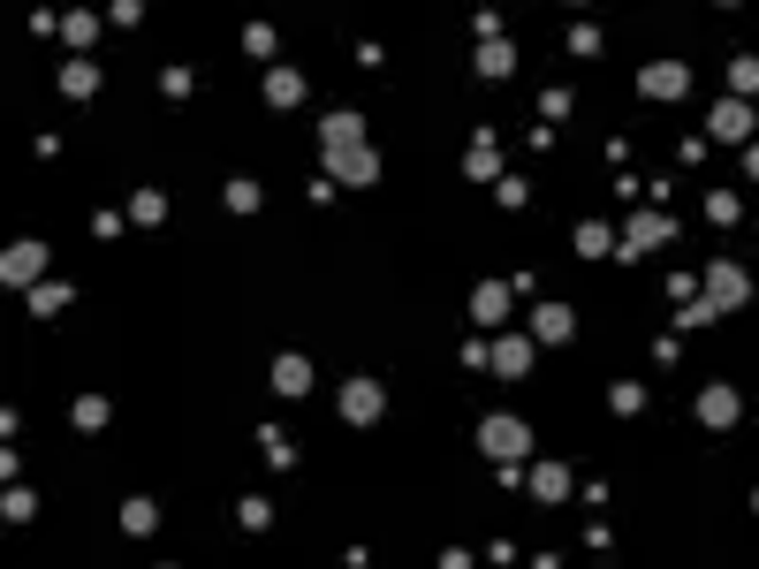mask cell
Here are the masks:
<instances>
[{
    "instance_id": "cell-24",
    "label": "cell",
    "mask_w": 759,
    "mask_h": 569,
    "mask_svg": "<svg viewBox=\"0 0 759 569\" xmlns=\"http://www.w3.org/2000/svg\"><path fill=\"white\" fill-rule=\"evenodd\" d=\"M486 84H501V76H517V46L509 38H494V46H478V61H471Z\"/></svg>"
},
{
    "instance_id": "cell-41",
    "label": "cell",
    "mask_w": 759,
    "mask_h": 569,
    "mask_svg": "<svg viewBox=\"0 0 759 569\" xmlns=\"http://www.w3.org/2000/svg\"><path fill=\"white\" fill-rule=\"evenodd\" d=\"M122 228H130V213H92V236H99V244H115Z\"/></svg>"
},
{
    "instance_id": "cell-27",
    "label": "cell",
    "mask_w": 759,
    "mask_h": 569,
    "mask_svg": "<svg viewBox=\"0 0 759 569\" xmlns=\"http://www.w3.org/2000/svg\"><path fill=\"white\" fill-rule=\"evenodd\" d=\"M570 115H578V92H570V84H547V92H539V122H547V130H562Z\"/></svg>"
},
{
    "instance_id": "cell-3",
    "label": "cell",
    "mask_w": 759,
    "mask_h": 569,
    "mask_svg": "<svg viewBox=\"0 0 759 569\" xmlns=\"http://www.w3.org/2000/svg\"><path fill=\"white\" fill-rule=\"evenodd\" d=\"M334 411H342V426H380V418H388V388H380L372 372H357V380H342Z\"/></svg>"
},
{
    "instance_id": "cell-2",
    "label": "cell",
    "mask_w": 759,
    "mask_h": 569,
    "mask_svg": "<svg viewBox=\"0 0 759 569\" xmlns=\"http://www.w3.org/2000/svg\"><path fill=\"white\" fill-rule=\"evenodd\" d=\"M661 244H676V221H668L661 205H638V213L622 221V244H615L607 259H622V266H630L638 251H661Z\"/></svg>"
},
{
    "instance_id": "cell-29",
    "label": "cell",
    "mask_w": 759,
    "mask_h": 569,
    "mask_svg": "<svg viewBox=\"0 0 759 569\" xmlns=\"http://www.w3.org/2000/svg\"><path fill=\"white\" fill-rule=\"evenodd\" d=\"M130 228H167V190H138L130 198Z\"/></svg>"
},
{
    "instance_id": "cell-1",
    "label": "cell",
    "mask_w": 759,
    "mask_h": 569,
    "mask_svg": "<svg viewBox=\"0 0 759 569\" xmlns=\"http://www.w3.org/2000/svg\"><path fill=\"white\" fill-rule=\"evenodd\" d=\"M478 455H486V463H524V455H532V426H524L517 411H486V418H478Z\"/></svg>"
},
{
    "instance_id": "cell-8",
    "label": "cell",
    "mask_w": 759,
    "mask_h": 569,
    "mask_svg": "<svg viewBox=\"0 0 759 569\" xmlns=\"http://www.w3.org/2000/svg\"><path fill=\"white\" fill-rule=\"evenodd\" d=\"M532 365H539V342H532V334H509V327H501V334L486 342V372H501V380H524Z\"/></svg>"
},
{
    "instance_id": "cell-40",
    "label": "cell",
    "mask_w": 759,
    "mask_h": 569,
    "mask_svg": "<svg viewBox=\"0 0 759 569\" xmlns=\"http://www.w3.org/2000/svg\"><path fill=\"white\" fill-rule=\"evenodd\" d=\"M471 31H478V46H494V38H509V31H501V15H494V8H478V15H471Z\"/></svg>"
},
{
    "instance_id": "cell-21",
    "label": "cell",
    "mask_w": 759,
    "mask_h": 569,
    "mask_svg": "<svg viewBox=\"0 0 759 569\" xmlns=\"http://www.w3.org/2000/svg\"><path fill=\"white\" fill-rule=\"evenodd\" d=\"M99 23H107V15H92V8H69V15H61V38H69V46L92 61V46H99Z\"/></svg>"
},
{
    "instance_id": "cell-37",
    "label": "cell",
    "mask_w": 759,
    "mask_h": 569,
    "mask_svg": "<svg viewBox=\"0 0 759 569\" xmlns=\"http://www.w3.org/2000/svg\"><path fill=\"white\" fill-rule=\"evenodd\" d=\"M676 311H684V327H714V319H722V311H714V296H699V288H691Z\"/></svg>"
},
{
    "instance_id": "cell-22",
    "label": "cell",
    "mask_w": 759,
    "mask_h": 569,
    "mask_svg": "<svg viewBox=\"0 0 759 569\" xmlns=\"http://www.w3.org/2000/svg\"><path fill=\"white\" fill-rule=\"evenodd\" d=\"M251 61H266V69H282V31L274 23H244V38H236Z\"/></svg>"
},
{
    "instance_id": "cell-16",
    "label": "cell",
    "mask_w": 759,
    "mask_h": 569,
    "mask_svg": "<svg viewBox=\"0 0 759 569\" xmlns=\"http://www.w3.org/2000/svg\"><path fill=\"white\" fill-rule=\"evenodd\" d=\"M54 84H61V99H76V107H84V99H99V61H84V54H69Z\"/></svg>"
},
{
    "instance_id": "cell-28",
    "label": "cell",
    "mask_w": 759,
    "mask_h": 569,
    "mask_svg": "<svg viewBox=\"0 0 759 569\" xmlns=\"http://www.w3.org/2000/svg\"><path fill=\"white\" fill-rule=\"evenodd\" d=\"M562 54H578V61H601V54H607V46H601V23H585V15H578V23L562 31Z\"/></svg>"
},
{
    "instance_id": "cell-17",
    "label": "cell",
    "mask_w": 759,
    "mask_h": 569,
    "mask_svg": "<svg viewBox=\"0 0 759 569\" xmlns=\"http://www.w3.org/2000/svg\"><path fill=\"white\" fill-rule=\"evenodd\" d=\"M259 99H266L274 115H289V107H304V76H297V69H266V84H259Z\"/></svg>"
},
{
    "instance_id": "cell-23",
    "label": "cell",
    "mask_w": 759,
    "mask_h": 569,
    "mask_svg": "<svg viewBox=\"0 0 759 569\" xmlns=\"http://www.w3.org/2000/svg\"><path fill=\"white\" fill-rule=\"evenodd\" d=\"M31 517H38V494H31L23 478H8V494H0V524H8V532H23Z\"/></svg>"
},
{
    "instance_id": "cell-7",
    "label": "cell",
    "mask_w": 759,
    "mask_h": 569,
    "mask_svg": "<svg viewBox=\"0 0 759 569\" xmlns=\"http://www.w3.org/2000/svg\"><path fill=\"white\" fill-rule=\"evenodd\" d=\"M38 282H46V244L38 236H15L0 251V288H38Z\"/></svg>"
},
{
    "instance_id": "cell-13",
    "label": "cell",
    "mask_w": 759,
    "mask_h": 569,
    "mask_svg": "<svg viewBox=\"0 0 759 569\" xmlns=\"http://www.w3.org/2000/svg\"><path fill=\"white\" fill-rule=\"evenodd\" d=\"M570 334H578V311H570V304H555V296L532 304V342H539V349H555V342H570Z\"/></svg>"
},
{
    "instance_id": "cell-39",
    "label": "cell",
    "mask_w": 759,
    "mask_h": 569,
    "mask_svg": "<svg viewBox=\"0 0 759 569\" xmlns=\"http://www.w3.org/2000/svg\"><path fill=\"white\" fill-rule=\"evenodd\" d=\"M107 23H122V31H138V23H145V0H115V8H107Z\"/></svg>"
},
{
    "instance_id": "cell-38",
    "label": "cell",
    "mask_w": 759,
    "mask_h": 569,
    "mask_svg": "<svg viewBox=\"0 0 759 569\" xmlns=\"http://www.w3.org/2000/svg\"><path fill=\"white\" fill-rule=\"evenodd\" d=\"M236 524H244V532H266V524H274V509H266L259 494H244V501H236Z\"/></svg>"
},
{
    "instance_id": "cell-36",
    "label": "cell",
    "mask_w": 759,
    "mask_h": 569,
    "mask_svg": "<svg viewBox=\"0 0 759 569\" xmlns=\"http://www.w3.org/2000/svg\"><path fill=\"white\" fill-rule=\"evenodd\" d=\"M190 92H198V76H190L182 61H167V69H159V99H190Z\"/></svg>"
},
{
    "instance_id": "cell-4",
    "label": "cell",
    "mask_w": 759,
    "mask_h": 569,
    "mask_svg": "<svg viewBox=\"0 0 759 569\" xmlns=\"http://www.w3.org/2000/svg\"><path fill=\"white\" fill-rule=\"evenodd\" d=\"M319 167L342 182V190H372L380 182V144H349V152H319Z\"/></svg>"
},
{
    "instance_id": "cell-15",
    "label": "cell",
    "mask_w": 759,
    "mask_h": 569,
    "mask_svg": "<svg viewBox=\"0 0 759 569\" xmlns=\"http://www.w3.org/2000/svg\"><path fill=\"white\" fill-rule=\"evenodd\" d=\"M463 175H471V182H486V190L509 175V167H501V144H494V130H478V138H471V152H463Z\"/></svg>"
},
{
    "instance_id": "cell-26",
    "label": "cell",
    "mask_w": 759,
    "mask_h": 569,
    "mask_svg": "<svg viewBox=\"0 0 759 569\" xmlns=\"http://www.w3.org/2000/svg\"><path fill=\"white\" fill-rule=\"evenodd\" d=\"M570 244H578V259H607V251H615V228H607V221H578Z\"/></svg>"
},
{
    "instance_id": "cell-35",
    "label": "cell",
    "mask_w": 759,
    "mask_h": 569,
    "mask_svg": "<svg viewBox=\"0 0 759 569\" xmlns=\"http://www.w3.org/2000/svg\"><path fill=\"white\" fill-rule=\"evenodd\" d=\"M707 221H714V228H737V221H745L737 190H707Z\"/></svg>"
},
{
    "instance_id": "cell-34",
    "label": "cell",
    "mask_w": 759,
    "mask_h": 569,
    "mask_svg": "<svg viewBox=\"0 0 759 569\" xmlns=\"http://www.w3.org/2000/svg\"><path fill=\"white\" fill-rule=\"evenodd\" d=\"M494 205H501V213H524V205H532V182H524V175H501V182H494Z\"/></svg>"
},
{
    "instance_id": "cell-20",
    "label": "cell",
    "mask_w": 759,
    "mask_h": 569,
    "mask_svg": "<svg viewBox=\"0 0 759 569\" xmlns=\"http://www.w3.org/2000/svg\"><path fill=\"white\" fill-rule=\"evenodd\" d=\"M115 524H122V532H130V540H152V532H159V501H152V494H130V501H122V517H115Z\"/></svg>"
},
{
    "instance_id": "cell-11",
    "label": "cell",
    "mask_w": 759,
    "mask_h": 569,
    "mask_svg": "<svg viewBox=\"0 0 759 569\" xmlns=\"http://www.w3.org/2000/svg\"><path fill=\"white\" fill-rule=\"evenodd\" d=\"M524 494L555 509V501H570V494H578V471H570V463H532V471H524Z\"/></svg>"
},
{
    "instance_id": "cell-25",
    "label": "cell",
    "mask_w": 759,
    "mask_h": 569,
    "mask_svg": "<svg viewBox=\"0 0 759 569\" xmlns=\"http://www.w3.org/2000/svg\"><path fill=\"white\" fill-rule=\"evenodd\" d=\"M107 418H115V403H107V395H76V403H69V426H76V432H107Z\"/></svg>"
},
{
    "instance_id": "cell-6",
    "label": "cell",
    "mask_w": 759,
    "mask_h": 569,
    "mask_svg": "<svg viewBox=\"0 0 759 569\" xmlns=\"http://www.w3.org/2000/svg\"><path fill=\"white\" fill-rule=\"evenodd\" d=\"M691 418L707 432H737L745 426V395L730 388V380H714V388H699V403H691Z\"/></svg>"
},
{
    "instance_id": "cell-10",
    "label": "cell",
    "mask_w": 759,
    "mask_h": 569,
    "mask_svg": "<svg viewBox=\"0 0 759 569\" xmlns=\"http://www.w3.org/2000/svg\"><path fill=\"white\" fill-rule=\"evenodd\" d=\"M638 92L661 99V107L684 99V92H691V61H645V69H638Z\"/></svg>"
},
{
    "instance_id": "cell-32",
    "label": "cell",
    "mask_w": 759,
    "mask_h": 569,
    "mask_svg": "<svg viewBox=\"0 0 759 569\" xmlns=\"http://www.w3.org/2000/svg\"><path fill=\"white\" fill-rule=\"evenodd\" d=\"M607 411H615V418H638V411H645V380H615V388H607Z\"/></svg>"
},
{
    "instance_id": "cell-9",
    "label": "cell",
    "mask_w": 759,
    "mask_h": 569,
    "mask_svg": "<svg viewBox=\"0 0 759 569\" xmlns=\"http://www.w3.org/2000/svg\"><path fill=\"white\" fill-rule=\"evenodd\" d=\"M752 107H745V99H714V107H707V144H752Z\"/></svg>"
},
{
    "instance_id": "cell-5",
    "label": "cell",
    "mask_w": 759,
    "mask_h": 569,
    "mask_svg": "<svg viewBox=\"0 0 759 569\" xmlns=\"http://www.w3.org/2000/svg\"><path fill=\"white\" fill-rule=\"evenodd\" d=\"M699 296H714V311H745V304H752V274H745L737 259H714V266L699 274Z\"/></svg>"
},
{
    "instance_id": "cell-14",
    "label": "cell",
    "mask_w": 759,
    "mask_h": 569,
    "mask_svg": "<svg viewBox=\"0 0 759 569\" xmlns=\"http://www.w3.org/2000/svg\"><path fill=\"white\" fill-rule=\"evenodd\" d=\"M266 380H274V395H282V403H297V395H311V357H304V349H282Z\"/></svg>"
},
{
    "instance_id": "cell-12",
    "label": "cell",
    "mask_w": 759,
    "mask_h": 569,
    "mask_svg": "<svg viewBox=\"0 0 759 569\" xmlns=\"http://www.w3.org/2000/svg\"><path fill=\"white\" fill-rule=\"evenodd\" d=\"M349 144H372L365 138V115L357 107H327L319 115V152H349Z\"/></svg>"
},
{
    "instance_id": "cell-33",
    "label": "cell",
    "mask_w": 759,
    "mask_h": 569,
    "mask_svg": "<svg viewBox=\"0 0 759 569\" xmlns=\"http://www.w3.org/2000/svg\"><path fill=\"white\" fill-rule=\"evenodd\" d=\"M259 448H266V463H274V471H297V448H289V432H282V426H259Z\"/></svg>"
},
{
    "instance_id": "cell-31",
    "label": "cell",
    "mask_w": 759,
    "mask_h": 569,
    "mask_svg": "<svg viewBox=\"0 0 759 569\" xmlns=\"http://www.w3.org/2000/svg\"><path fill=\"white\" fill-rule=\"evenodd\" d=\"M221 205H228V213H259V205H266V190H259L251 175H236V182L221 190Z\"/></svg>"
},
{
    "instance_id": "cell-19",
    "label": "cell",
    "mask_w": 759,
    "mask_h": 569,
    "mask_svg": "<svg viewBox=\"0 0 759 569\" xmlns=\"http://www.w3.org/2000/svg\"><path fill=\"white\" fill-rule=\"evenodd\" d=\"M23 304H31L38 319H54V311H69V304H76V282H54V274H46L38 288H23Z\"/></svg>"
},
{
    "instance_id": "cell-30",
    "label": "cell",
    "mask_w": 759,
    "mask_h": 569,
    "mask_svg": "<svg viewBox=\"0 0 759 569\" xmlns=\"http://www.w3.org/2000/svg\"><path fill=\"white\" fill-rule=\"evenodd\" d=\"M752 92H759V54H737V61H730V99L752 107Z\"/></svg>"
},
{
    "instance_id": "cell-18",
    "label": "cell",
    "mask_w": 759,
    "mask_h": 569,
    "mask_svg": "<svg viewBox=\"0 0 759 569\" xmlns=\"http://www.w3.org/2000/svg\"><path fill=\"white\" fill-rule=\"evenodd\" d=\"M509 304H517L509 282H478V288H471V319H478V327H501V319H509Z\"/></svg>"
}]
</instances>
